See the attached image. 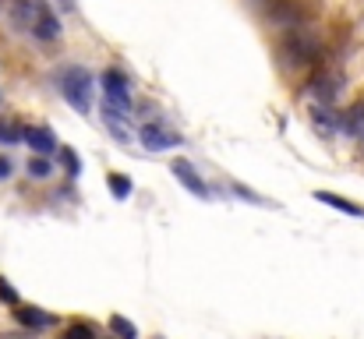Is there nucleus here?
Returning a JSON list of instances; mask_svg holds the SVG:
<instances>
[{"label":"nucleus","instance_id":"f257e3e1","mask_svg":"<svg viewBox=\"0 0 364 339\" xmlns=\"http://www.w3.org/2000/svg\"><path fill=\"white\" fill-rule=\"evenodd\" d=\"M322 53V43L308 32V28H290L287 39H283V60L290 68H301V64H315Z\"/></svg>","mask_w":364,"mask_h":339},{"label":"nucleus","instance_id":"f03ea898","mask_svg":"<svg viewBox=\"0 0 364 339\" xmlns=\"http://www.w3.org/2000/svg\"><path fill=\"white\" fill-rule=\"evenodd\" d=\"M60 92H64V99L78 113L92 110V75L85 68H68L60 75Z\"/></svg>","mask_w":364,"mask_h":339},{"label":"nucleus","instance_id":"7ed1b4c3","mask_svg":"<svg viewBox=\"0 0 364 339\" xmlns=\"http://www.w3.org/2000/svg\"><path fill=\"white\" fill-rule=\"evenodd\" d=\"M11 18L18 28L36 32L50 18V7H46V0H11Z\"/></svg>","mask_w":364,"mask_h":339},{"label":"nucleus","instance_id":"20e7f679","mask_svg":"<svg viewBox=\"0 0 364 339\" xmlns=\"http://www.w3.org/2000/svg\"><path fill=\"white\" fill-rule=\"evenodd\" d=\"M343 92V75L340 71H318L311 78V96L322 103V107H333Z\"/></svg>","mask_w":364,"mask_h":339},{"label":"nucleus","instance_id":"39448f33","mask_svg":"<svg viewBox=\"0 0 364 339\" xmlns=\"http://www.w3.org/2000/svg\"><path fill=\"white\" fill-rule=\"evenodd\" d=\"M141 145H145L149 152H166V149L181 145V138H177L173 131H166L163 124H145V127H141Z\"/></svg>","mask_w":364,"mask_h":339},{"label":"nucleus","instance_id":"423d86ee","mask_svg":"<svg viewBox=\"0 0 364 339\" xmlns=\"http://www.w3.org/2000/svg\"><path fill=\"white\" fill-rule=\"evenodd\" d=\"M173 177H177V181H181V184H184L191 195H198V198H205V195H209L205 181L195 173V166H191L188 159H177V163H173Z\"/></svg>","mask_w":364,"mask_h":339},{"label":"nucleus","instance_id":"0eeeda50","mask_svg":"<svg viewBox=\"0 0 364 339\" xmlns=\"http://www.w3.org/2000/svg\"><path fill=\"white\" fill-rule=\"evenodd\" d=\"M25 141L32 145L36 156H50V152H57V138H53L50 127H28V131H25Z\"/></svg>","mask_w":364,"mask_h":339},{"label":"nucleus","instance_id":"6e6552de","mask_svg":"<svg viewBox=\"0 0 364 339\" xmlns=\"http://www.w3.org/2000/svg\"><path fill=\"white\" fill-rule=\"evenodd\" d=\"M340 131H347L350 138H364V103L350 107V110L340 117Z\"/></svg>","mask_w":364,"mask_h":339},{"label":"nucleus","instance_id":"1a4fd4ad","mask_svg":"<svg viewBox=\"0 0 364 339\" xmlns=\"http://www.w3.org/2000/svg\"><path fill=\"white\" fill-rule=\"evenodd\" d=\"M315 198H318L322 205H333V209H340V212H347V216H358V220H364L361 205H354V202H347V198H340V195H333V191H315Z\"/></svg>","mask_w":364,"mask_h":339},{"label":"nucleus","instance_id":"9d476101","mask_svg":"<svg viewBox=\"0 0 364 339\" xmlns=\"http://www.w3.org/2000/svg\"><path fill=\"white\" fill-rule=\"evenodd\" d=\"M14 315H18V322H21V325H28V329H43V325H50V322H53V318H50L46 311H39V308H18Z\"/></svg>","mask_w":364,"mask_h":339},{"label":"nucleus","instance_id":"9b49d317","mask_svg":"<svg viewBox=\"0 0 364 339\" xmlns=\"http://www.w3.org/2000/svg\"><path fill=\"white\" fill-rule=\"evenodd\" d=\"M53 173V166H50V159L46 156H36V159H28V177H36V181H46Z\"/></svg>","mask_w":364,"mask_h":339},{"label":"nucleus","instance_id":"f8f14e48","mask_svg":"<svg viewBox=\"0 0 364 339\" xmlns=\"http://www.w3.org/2000/svg\"><path fill=\"white\" fill-rule=\"evenodd\" d=\"M315 124H318L322 131H336V127H340V117L329 110V107H318V110H315Z\"/></svg>","mask_w":364,"mask_h":339},{"label":"nucleus","instance_id":"ddd939ff","mask_svg":"<svg viewBox=\"0 0 364 339\" xmlns=\"http://www.w3.org/2000/svg\"><path fill=\"white\" fill-rule=\"evenodd\" d=\"M25 141V131L18 124H0V145H18Z\"/></svg>","mask_w":364,"mask_h":339},{"label":"nucleus","instance_id":"4468645a","mask_svg":"<svg viewBox=\"0 0 364 339\" xmlns=\"http://www.w3.org/2000/svg\"><path fill=\"white\" fill-rule=\"evenodd\" d=\"M110 329H114V336H121V339H134V336H138V329H134L127 318H121V315H114V318H110Z\"/></svg>","mask_w":364,"mask_h":339},{"label":"nucleus","instance_id":"2eb2a0df","mask_svg":"<svg viewBox=\"0 0 364 339\" xmlns=\"http://www.w3.org/2000/svg\"><path fill=\"white\" fill-rule=\"evenodd\" d=\"M107 184H110V191H114L117 198H127V195H131V181L121 177V173H110V177H107Z\"/></svg>","mask_w":364,"mask_h":339},{"label":"nucleus","instance_id":"dca6fc26","mask_svg":"<svg viewBox=\"0 0 364 339\" xmlns=\"http://www.w3.org/2000/svg\"><path fill=\"white\" fill-rule=\"evenodd\" d=\"M64 339H96V333H92V325H85V322H75V325H68Z\"/></svg>","mask_w":364,"mask_h":339},{"label":"nucleus","instance_id":"f3484780","mask_svg":"<svg viewBox=\"0 0 364 339\" xmlns=\"http://www.w3.org/2000/svg\"><path fill=\"white\" fill-rule=\"evenodd\" d=\"M60 159H64V166H68V173H71V177H78V173H82V159H78L71 149H60Z\"/></svg>","mask_w":364,"mask_h":339},{"label":"nucleus","instance_id":"a211bd4d","mask_svg":"<svg viewBox=\"0 0 364 339\" xmlns=\"http://www.w3.org/2000/svg\"><path fill=\"white\" fill-rule=\"evenodd\" d=\"M0 301H7V304H18V290H14V286L4 279V276H0Z\"/></svg>","mask_w":364,"mask_h":339},{"label":"nucleus","instance_id":"6ab92c4d","mask_svg":"<svg viewBox=\"0 0 364 339\" xmlns=\"http://www.w3.org/2000/svg\"><path fill=\"white\" fill-rule=\"evenodd\" d=\"M11 170H14V166H11V159H7V156H0V181H7V177H11Z\"/></svg>","mask_w":364,"mask_h":339},{"label":"nucleus","instance_id":"aec40b11","mask_svg":"<svg viewBox=\"0 0 364 339\" xmlns=\"http://www.w3.org/2000/svg\"><path fill=\"white\" fill-rule=\"evenodd\" d=\"M60 4V11H75V0H57Z\"/></svg>","mask_w":364,"mask_h":339},{"label":"nucleus","instance_id":"412c9836","mask_svg":"<svg viewBox=\"0 0 364 339\" xmlns=\"http://www.w3.org/2000/svg\"><path fill=\"white\" fill-rule=\"evenodd\" d=\"M0 7H4V0H0Z\"/></svg>","mask_w":364,"mask_h":339}]
</instances>
